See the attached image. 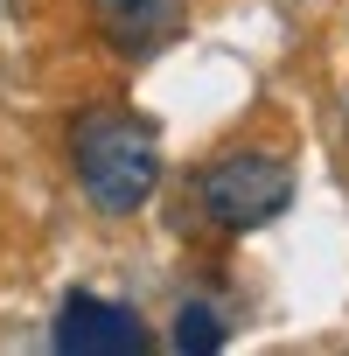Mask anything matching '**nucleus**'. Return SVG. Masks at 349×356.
Instances as JSON below:
<instances>
[{
  "label": "nucleus",
  "instance_id": "nucleus-1",
  "mask_svg": "<svg viewBox=\"0 0 349 356\" xmlns=\"http://www.w3.org/2000/svg\"><path fill=\"white\" fill-rule=\"evenodd\" d=\"M70 175L98 217H133L161 189V133L126 105H84L70 119Z\"/></svg>",
  "mask_w": 349,
  "mask_h": 356
},
{
  "label": "nucleus",
  "instance_id": "nucleus-2",
  "mask_svg": "<svg viewBox=\"0 0 349 356\" xmlns=\"http://www.w3.org/2000/svg\"><path fill=\"white\" fill-rule=\"evenodd\" d=\"M196 210L231 238L279 224L293 210V161L273 147H231V154L203 161L196 168Z\"/></svg>",
  "mask_w": 349,
  "mask_h": 356
},
{
  "label": "nucleus",
  "instance_id": "nucleus-3",
  "mask_svg": "<svg viewBox=\"0 0 349 356\" xmlns=\"http://www.w3.org/2000/svg\"><path fill=\"white\" fill-rule=\"evenodd\" d=\"M49 349H63V356H140V349H154V335L133 307H119L105 293H63V307L49 321Z\"/></svg>",
  "mask_w": 349,
  "mask_h": 356
},
{
  "label": "nucleus",
  "instance_id": "nucleus-4",
  "mask_svg": "<svg viewBox=\"0 0 349 356\" xmlns=\"http://www.w3.org/2000/svg\"><path fill=\"white\" fill-rule=\"evenodd\" d=\"M91 15L119 56H154L182 35V0H91Z\"/></svg>",
  "mask_w": 349,
  "mask_h": 356
},
{
  "label": "nucleus",
  "instance_id": "nucleus-5",
  "mask_svg": "<svg viewBox=\"0 0 349 356\" xmlns=\"http://www.w3.org/2000/svg\"><path fill=\"white\" fill-rule=\"evenodd\" d=\"M224 314L210 307V300H182V307H174V328H168V342L174 349H182V356H217L224 349Z\"/></svg>",
  "mask_w": 349,
  "mask_h": 356
},
{
  "label": "nucleus",
  "instance_id": "nucleus-6",
  "mask_svg": "<svg viewBox=\"0 0 349 356\" xmlns=\"http://www.w3.org/2000/svg\"><path fill=\"white\" fill-rule=\"evenodd\" d=\"M8 8H15V0H0V15H8Z\"/></svg>",
  "mask_w": 349,
  "mask_h": 356
},
{
  "label": "nucleus",
  "instance_id": "nucleus-7",
  "mask_svg": "<svg viewBox=\"0 0 349 356\" xmlns=\"http://www.w3.org/2000/svg\"><path fill=\"white\" fill-rule=\"evenodd\" d=\"M342 119H349V112H342Z\"/></svg>",
  "mask_w": 349,
  "mask_h": 356
}]
</instances>
